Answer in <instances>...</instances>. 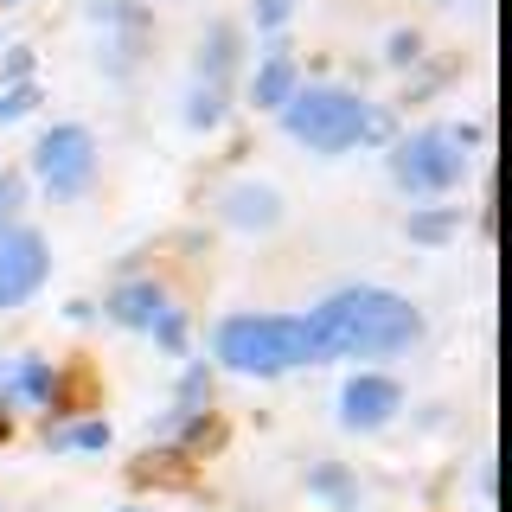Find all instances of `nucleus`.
Wrapping results in <instances>:
<instances>
[{
	"instance_id": "1",
	"label": "nucleus",
	"mask_w": 512,
	"mask_h": 512,
	"mask_svg": "<svg viewBox=\"0 0 512 512\" xmlns=\"http://www.w3.org/2000/svg\"><path fill=\"white\" fill-rule=\"evenodd\" d=\"M320 359H391L423 340V314L391 288H340L314 308Z\"/></svg>"
},
{
	"instance_id": "3",
	"label": "nucleus",
	"mask_w": 512,
	"mask_h": 512,
	"mask_svg": "<svg viewBox=\"0 0 512 512\" xmlns=\"http://www.w3.org/2000/svg\"><path fill=\"white\" fill-rule=\"evenodd\" d=\"M276 116L288 128V141H301V148H314L327 160L352 154L359 141H384V135H391V122H384L359 90H346V84H301Z\"/></svg>"
},
{
	"instance_id": "10",
	"label": "nucleus",
	"mask_w": 512,
	"mask_h": 512,
	"mask_svg": "<svg viewBox=\"0 0 512 512\" xmlns=\"http://www.w3.org/2000/svg\"><path fill=\"white\" fill-rule=\"evenodd\" d=\"M224 218H231L237 231H276L282 199L269 186H256V180H237V186H224Z\"/></svg>"
},
{
	"instance_id": "13",
	"label": "nucleus",
	"mask_w": 512,
	"mask_h": 512,
	"mask_svg": "<svg viewBox=\"0 0 512 512\" xmlns=\"http://www.w3.org/2000/svg\"><path fill=\"white\" fill-rule=\"evenodd\" d=\"M26 173H0V231H13V224H26Z\"/></svg>"
},
{
	"instance_id": "12",
	"label": "nucleus",
	"mask_w": 512,
	"mask_h": 512,
	"mask_svg": "<svg viewBox=\"0 0 512 512\" xmlns=\"http://www.w3.org/2000/svg\"><path fill=\"white\" fill-rule=\"evenodd\" d=\"M32 109H39V84H32V77H13V84L0 90V128L32 116Z\"/></svg>"
},
{
	"instance_id": "6",
	"label": "nucleus",
	"mask_w": 512,
	"mask_h": 512,
	"mask_svg": "<svg viewBox=\"0 0 512 512\" xmlns=\"http://www.w3.org/2000/svg\"><path fill=\"white\" fill-rule=\"evenodd\" d=\"M45 276H52V244H45V231H32V224L0 231V314L26 308L45 288Z\"/></svg>"
},
{
	"instance_id": "11",
	"label": "nucleus",
	"mask_w": 512,
	"mask_h": 512,
	"mask_svg": "<svg viewBox=\"0 0 512 512\" xmlns=\"http://www.w3.org/2000/svg\"><path fill=\"white\" fill-rule=\"evenodd\" d=\"M52 448H109V423L84 416V423H52Z\"/></svg>"
},
{
	"instance_id": "7",
	"label": "nucleus",
	"mask_w": 512,
	"mask_h": 512,
	"mask_svg": "<svg viewBox=\"0 0 512 512\" xmlns=\"http://www.w3.org/2000/svg\"><path fill=\"white\" fill-rule=\"evenodd\" d=\"M103 314L116 320V327H135V333H154L167 352H180L186 346V320L180 308H173V295L160 282H122L116 295L103 301Z\"/></svg>"
},
{
	"instance_id": "5",
	"label": "nucleus",
	"mask_w": 512,
	"mask_h": 512,
	"mask_svg": "<svg viewBox=\"0 0 512 512\" xmlns=\"http://www.w3.org/2000/svg\"><path fill=\"white\" fill-rule=\"evenodd\" d=\"M32 180L52 192L58 205L84 199L90 180H96V135L84 122H58L39 135V148H32Z\"/></svg>"
},
{
	"instance_id": "14",
	"label": "nucleus",
	"mask_w": 512,
	"mask_h": 512,
	"mask_svg": "<svg viewBox=\"0 0 512 512\" xmlns=\"http://www.w3.org/2000/svg\"><path fill=\"white\" fill-rule=\"evenodd\" d=\"M0 7H20V0H0Z\"/></svg>"
},
{
	"instance_id": "8",
	"label": "nucleus",
	"mask_w": 512,
	"mask_h": 512,
	"mask_svg": "<svg viewBox=\"0 0 512 512\" xmlns=\"http://www.w3.org/2000/svg\"><path fill=\"white\" fill-rule=\"evenodd\" d=\"M397 410H404V391L384 372H359L340 384V429H352V436H378Z\"/></svg>"
},
{
	"instance_id": "4",
	"label": "nucleus",
	"mask_w": 512,
	"mask_h": 512,
	"mask_svg": "<svg viewBox=\"0 0 512 512\" xmlns=\"http://www.w3.org/2000/svg\"><path fill=\"white\" fill-rule=\"evenodd\" d=\"M391 180L410 199H442L468 180V135L461 128H416L391 148Z\"/></svg>"
},
{
	"instance_id": "9",
	"label": "nucleus",
	"mask_w": 512,
	"mask_h": 512,
	"mask_svg": "<svg viewBox=\"0 0 512 512\" xmlns=\"http://www.w3.org/2000/svg\"><path fill=\"white\" fill-rule=\"evenodd\" d=\"M295 90H301V64H295V52L269 45V52H263V64L250 71V103H256V109H282Z\"/></svg>"
},
{
	"instance_id": "2",
	"label": "nucleus",
	"mask_w": 512,
	"mask_h": 512,
	"mask_svg": "<svg viewBox=\"0 0 512 512\" xmlns=\"http://www.w3.org/2000/svg\"><path fill=\"white\" fill-rule=\"evenodd\" d=\"M212 359L237 378H282L301 365H320L314 314H231L212 333Z\"/></svg>"
}]
</instances>
